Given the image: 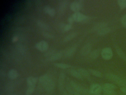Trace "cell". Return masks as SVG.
<instances>
[{
  "label": "cell",
  "instance_id": "1",
  "mask_svg": "<svg viewBox=\"0 0 126 95\" xmlns=\"http://www.w3.org/2000/svg\"><path fill=\"white\" fill-rule=\"evenodd\" d=\"M39 81L46 91L51 92L54 89L55 83L47 74H44L41 76L39 78Z\"/></svg>",
  "mask_w": 126,
  "mask_h": 95
},
{
  "label": "cell",
  "instance_id": "2",
  "mask_svg": "<svg viewBox=\"0 0 126 95\" xmlns=\"http://www.w3.org/2000/svg\"><path fill=\"white\" fill-rule=\"evenodd\" d=\"M107 79L116 84L119 86L126 87V81L119 76L113 73H108L106 75Z\"/></svg>",
  "mask_w": 126,
  "mask_h": 95
},
{
  "label": "cell",
  "instance_id": "3",
  "mask_svg": "<svg viewBox=\"0 0 126 95\" xmlns=\"http://www.w3.org/2000/svg\"><path fill=\"white\" fill-rule=\"evenodd\" d=\"M70 84L72 88L76 92L83 95H90V90H87L73 81L71 82Z\"/></svg>",
  "mask_w": 126,
  "mask_h": 95
},
{
  "label": "cell",
  "instance_id": "4",
  "mask_svg": "<svg viewBox=\"0 0 126 95\" xmlns=\"http://www.w3.org/2000/svg\"><path fill=\"white\" fill-rule=\"evenodd\" d=\"M84 1L81 0H76L73 1L70 5L71 10L75 12H79L82 8Z\"/></svg>",
  "mask_w": 126,
  "mask_h": 95
},
{
  "label": "cell",
  "instance_id": "5",
  "mask_svg": "<svg viewBox=\"0 0 126 95\" xmlns=\"http://www.w3.org/2000/svg\"><path fill=\"white\" fill-rule=\"evenodd\" d=\"M101 54L102 58L106 60L111 59L113 56L112 50L111 48L109 47L104 48L102 50Z\"/></svg>",
  "mask_w": 126,
  "mask_h": 95
},
{
  "label": "cell",
  "instance_id": "6",
  "mask_svg": "<svg viewBox=\"0 0 126 95\" xmlns=\"http://www.w3.org/2000/svg\"><path fill=\"white\" fill-rule=\"evenodd\" d=\"M72 16L74 21L78 22L85 21L88 19V16L79 12L74 13Z\"/></svg>",
  "mask_w": 126,
  "mask_h": 95
},
{
  "label": "cell",
  "instance_id": "7",
  "mask_svg": "<svg viewBox=\"0 0 126 95\" xmlns=\"http://www.w3.org/2000/svg\"><path fill=\"white\" fill-rule=\"evenodd\" d=\"M102 90V87L98 84H94L91 86L90 91L91 95L100 94Z\"/></svg>",
  "mask_w": 126,
  "mask_h": 95
},
{
  "label": "cell",
  "instance_id": "8",
  "mask_svg": "<svg viewBox=\"0 0 126 95\" xmlns=\"http://www.w3.org/2000/svg\"><path fill=\"white\" fill-rule=\"evenodd\" d=\"M36 48L41 51H46L48 47V44L45 41H42L37 43L35 45Z\"/></svg>",
  "mask_w": 126,
  "mask_h": 95
},
{
  "label": "cell",
  "instance_id": "9",
  "mask_svg": "<svg viewBox=\"0 0 126 95\" xmlns=\"http://www.w3.org/2000/svg\"><path fill=\"white\" fill-rule=\"evenodd\" d=\"M38 81L37 77L29 76L27 78V82L28 87H35Z\"/></svg>",
  "mask_w": 126,
  "mask_h": 95
},
{
  "label": "cell",
  "instance_id": "10",
  "mask_svg": "<svg viewBox=\"0 0 126 95\" xmlns=\"http://www.w3.org/2000/svg\"><path fill=\"white\" fill-rule=\"evenodd\" d=\"M65 75L63 73H60L59 77V88L60 91L63 90L64 88V81L65 79Z\"/></svg>",
  "mask_w": 126,
  "mask_h": 95
},
{
  "label": "cell",
  "instance_id": "11",
  "mask_svg": "<svg viewBox=\"0 0 126 95\" xmlns=\"http://www.w3.org/2000/svg\"><path fill=\"white\" fill-rule=\"evenodd\" d=\"M91 49V46L90 44H87L85 45L82 47L81 50V53L82 55H87L90 52Z\"/></svg>",
  "mask_w": 126,
  "mask_h": 95
},
{
  "label": "cell",
  "instance_id": "12",
  "mask_svg": "<svg viewBox=\"0 0 126 95\" xmlns=\"http://www.w3.org/2000/svg\"><path fill=\"white\" fill-rule=\"evenodd\" d=\"M18 73L15 69H11L9 71L8 73L9 78L11 79H15L18 77Z\"/></svg>",
  "mask_w": 126,
  "mask_h": 95
},
{
  "label": "cell",
  "instance_id": "13",
  "mask_svg": "<svg viewBox=\"0 0 126 95\" xmlns=\"http://www.w3.org/2000/svg\"><path fill=\"white\" fill-rule=\"evenodd\" d=\"M103 91H105L115 90L116 87L114 84L111 83H105L102 87Z\"/></svg>",
  "mask_w": 126,
  "mask_h": 95
},
{
  "label": "cell",
  "instance_id": "14",
  "mask_svg": "<svg viewBox=\"0 0 126 95\" xmlns=\"http://www.w3.org/2000/svg\"><path fill=\"white\" fill-rule=\"evenodd\" d=\"M107 27V24L105 22H102L96 24L93 27L94 30L98 32L104 27Z\"/></svg>",
  "mask_w": 126,
  "mask_h": 95
},
{
  "label": "cell",
  "instance_id": "15",
  "mask_svg": "<svg viewBox=\"0 0 126 95\" xmlns=\"http://www.w3.org/2000/svg\"><path fill=\"white\" fill-rule=\"evenodd\" d=\"M44 10L46 13L50 16H53L55 15V10L54 9L49 6H46L45 7Z\"/></svg>",
  "mask_w": 126,
  "mask_h": 95
},
{
  "label": "cell",
  "instance_id": "16",
  "mask_svg": "<svg viewBox=\"0 0 126 95\" xmlns=\"http://www.w3.org/2000/svg\"><path fill=\"white\" fill-rule=\"evenodd\" d=\"M110 27H106L103 29H101L100 30H99L97 32V34L100 36L104 35L110 32Z\"/></svg>",
  "mask_w": 126,
  "mask_h": 95
},
{
  "label": "cell",
  "instance_id": "17",
  "mask_svg": "<svg viewBox=\"0 0 126 95\" xmlns=\"http://www.w3.org/2000/svg\"><path fill=\"white\" fill-rule=\"evenodd\" d=\"M78 71L79 72L82 76L86 78H88L90 77V73L89 71H88L85 69L81 68L79 69Z\"/></svg>",
  "mask_w": 126,
  "mask_h": 95
},
{
  "label": "cell",
  "instance_id": "18",
  "mask_svg": "<svg viewBox=\"0 0 126 95\" xmlns=\"http://www.w3.org/2000/svg\"><path fill=\"white\" fill-rule=\"evenodd\" d=\"M70 73L71 75L78 79H82V78L81 75L79 73V72L75 70H71L70 71Z\"/></svg>",
  "mask_w": 126,
  "mask_h": 95
},
{
  "label": "cell",
  "instance_id": "19",
  "mask_svg": "<svg viewBox=\"0 0 126 95\" xmlns=\"http://www.w3.org/2000/svg\"><path fill=\"white\" fill-rule=\"evenodd\" d=\"M89 72L93 75L96 77H100L102 76V74L100 71H98L96 70H93V69H90L89 70Z\"/></svg>",
  "mask_w": 126,
  "mask_h": 95
},
{
  "label": "cell",
  "instance_id": "20",
  "mask_svg": "<svg viewBox=\"0 0 126 95\" xmlns=\"http://www.w3.org/2000/svg\"><path fill=\"white\" fill-rule=\"evenodd\" d=\"M99 55V51L98 49L94 50L90 53V56L92 59H95L98 57Z\"/></svg>",
  "mask_w": 126,
  "mask_h": 95
},
{
  "label": "cell",
  "instance_id": "21",
  "mask_svg": "<svg viewBox=\"0 0 126 95\" xmlns=\"http://www.w3.org/2000/svg\"><path fill=\"white\" fill-rule=\"evenodd\" d=\"M54 65L57 67L63 69H67L70 67V66L69 65L63 64V63H55L54 64Z\"/></svg>",
  "mask_w": 126,
  "mask_h": 95
},
{
  "label": "cell",
  "instance_id": "22",
  "mask_svg": "<svg viewBox=\"0 0 126 95\" xmlns=\"http://www.w3.org/2000/svg\"><path fill=\"white\" fill-rule=\"evenodd\" d=\"M37 24L39 27H41L42 29H49V26L43 22L38 21H37Z\"/></svg>",
  "mask_w": 126,
  "mask_h": 95
},
{
  "label": "cell",
  "instance_id": "23",
  "mask_svg": "<svg viewBox=\"0 0 126 95\" xmlns=\"http://www.w3.org/2000/svg\"><path fill=\"white\" fill-rule=\"evenodd\" d=\"M62 53L60 52L57 53L51 56V57L50 58V60L53 61L57 60L62 57Z\"/></svg>",
  "mask_w": 126,
  "mask_h": 95
},
{
  "label": "cell",
  "instance_id": "24",
  "mask_svg": "<svg viewBox=\"0 0 126 95\" xmlns=\"http://www.w3.org/2000/svg\"><path fill=\"white\" fill-rule=\"evenodd\" d=\"M76 50V48L75 47L71 48L69 49L66 53V56L67 57H70L72 56Z\"/></svg>",
  "mask_w": 126,
  "mask_h": 95
},
{
  "label": "cell",
  "instance_id": "25",
  "mask_svg": "<svg viewBox=\"0 0 126 95\" xmlns=\"http://www.w3.org/2000/svg\"><path fill=\"white\" fill-rule=\"evenodd\" d=\"M118 4L119 7L122 9L126 7V0H119L118 1Z\"/></svg>",
  "mask_w": 126,
  "mask_h": 95
},
{
  "label": "cell",
  "instance_id": "26",
  "mask_svg": "<svg viewBox=\"0 0 126 95\" xmlns=\"http://www.w3.org/2000/svg\"><path fill=\"white\" fill-rule=\"evenodd\" d=\"M35 90L34 87H28L26 92L25 95H31L34 92Z\"/></svg>",
  "mask_w": 126,
  "mask_h": 95
},
{
  "label": "cell",
  "instance_id": "27",
  "mask_svg": "<svg viewBox=\"0 0 126 95\" xmlns=\"http://www.w3.org/2000/svg\"><path fill=\"white\" fill-rule=\"evenodd\" d=\"M76 35L77 33H73L66 37V38L64 39V41H68L71 39H73Z\"/></svg>",
  "mask_w": 126,
  "mask_h": 95
},
{
  "label": "cell",
  "instance_id": "28",
  "mask_svg": "<svg viewBox=\"0 0 126 95\" xmlns=\"http://www.w3.org/2000/svg\"><path fill=\"white\" fill-rule=\"evenodd\" d=\"M72 27V24H68L65 25H63L62 28L64 31H67L70 30Z\"/></svg>",
  "mask_w": 126,
  "mask_h": 95
},
{
  "label": "cell",
  "instance_id": "29",
  "mask_svg": "<svg viewBox=\"0 0 126 95\" xmlns=\"http://www.w3.org/2000/svg\"><path fill=\"white\" fill-rule=\"evenodd\" d=\"M103 91L104 95H116V93L115 90L105 91Z\"/></svg>",
  "mask_w": 126,
  "mask_h": 95
},
{
  "label": "cell",
  "instance_id": "30",
  "mask_svg": "<svg viewBox=\"0 0 126 95\" xmlns=\"http://www.w3.org/2000/svg\"><path fill=\"white\" fill-rule=\"evenodd\" d=\"M66 1H62L61 3H60V5L59 6L60 9H59L60 10H63L64 9L65 6L66 5Z\"/></svg>",
  "mask_w": 126,
  "mask_h": 95
},
{
  "label": "cell",
  "instance_id": "31",
  "mask_svg": "<svg viewBox=\"0 0 126 95\" xmlns=\"http://www.w3.org/2000/svg\"><path fill=\"white\" fill-rule=\"evenodd\" d=\"M121 22L122 25L125 27H126V14L124 15L122 17L121 19Z\"/></svg>",
  "mask_w": 126,
  "mask_h": 95
},
{
  "label": "cell",
  "instance_id": "32",
  "mask_svg": "<svg viewBox=\"0 0 126 95\" xmlns=\"http://www.w3.org/2000/svg\"><path fill=\"white\" fill-rule=\"evenodd\" d=\"M117 51H118V54L122 58L124 59L125 58V55L123 52L122 50H121L120 49H118L117 50Z\"/></svg>",
  "mask_w": 126,
  "mask_h": 95
},
{
  "label": "cell",
  "instance_id": "33",
  "mask_svg": "<svg viewBox=\"0 0 126 95\" xmlns=\"http://www.w3.org/2000/svg\"><path fill=\"white\" fill-rule=\"evenodd\" d=\"M120 90L124 94H126V87H121Z\"/></svg>",
  "mask_w": 126,
  "mask_h": 95
},
{
  "label": "cell",
  "instance_id": "34",
  "mask_svg": "<svg viewBox=\"0 0 126 95\" xmlns=\"http://www.w3.org/2000/svg\"><path fill=\"white\" fill-rule=\"evenodd\" d=\"M44 35L47 38H52L53 37V35H52L49 34V33H44Z\"/></svg>",
  "mask_w": 126,
  "mask_h": 95
},
{
  "label": "cell",
  "instance_id": "35",
  "mask_svg": "<svg viewBox=\"0 0 126 95\" xmlns=\"http://www.w3.org/2000/svg\"><path fill=\"white\" fill-rule=\"evenodd\" d=\"M68 21L69 22V24H72V23L74 21L72 16H71V17H69V18H68Z\"/></svg>",
  "mask_w": 126,
  "mask_h": 95
},
{
  "label": "cell",
  "instance_id": "36",
  "mask_svg": "<svg viewBox=\"0 0 126 95\" xmlns=\"http://www.w3.org/2000/svg\"><path fill=\"white\" fill-rule=\"evenodd\" d=\"M18 39V38L17 36H14L12 38V42H16L17 41V40Z\"/></svg>",
  "mask_w": 126,
  "mask_h": 95
},
{
  "label": "cell",
  "instance_id": "37",
  "mask_svg": "<svg viewBox=\"0 0 126 95\" xmlns=\"http://www.w3.org/2000/svg\"><path fill=\"white\" fill-rule=\"evenodd\" d=\"M63 95H69V94H68V93H67V92L66 91H64V92H63Z\"/></svg>",
  "mask_w": 126,
  "mask_h": 95
},
{
  "label": "cell",
  "instance_id": "38",
  "mask_svg": "<svg viewBox=\"0 0 126 95\" xmlns=\"http://www.w3.org/2000/svg\"><path fill=\"white\" fill-rule=\"evenodd\" d=\"M16 95L15 94H8V95Z\"/></svg>",
  "mask_w": 126,
  "mask_h": 95
},
{
  "label": "cell",
  "instance_id": "39",
  "mask_svg": "<svg viewBox=\"0 0 126 95\" xmlns=\"http://www.w3.org/2000/svg\"><path fill=\"white\" fill-rule=\"evenodd\" d=\"M124 95H126V94H124Z\"/></svg>",
  "mask_w": 126,
  "mask_h": 95
}]
</instances>
